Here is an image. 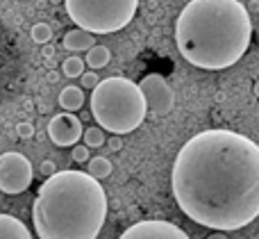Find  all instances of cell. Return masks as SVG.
<instances>
[{"label": "cell", "mask_w": 259, "mask_h": 239, "mask_svg": "<svg viewBox=\"0 0 259 239\" xmlns=\"http://www.w3.org/2000/svg\"><path fill=\"white\" fill-rule=\"evenodd\" d=\"M41 55H44L46 59L55 57V46H50V44H44V50H41Z\"/></svg>", "instance_id": "obj_23"}, {"label": "cell", "mask_w": 259, "mask_h": 239, "mask_svg": "<svg viewBox=\"0 0 259 239\" xmlns=\"http://www.w3.org/2000/svg\"><path fill=\"white\" fill-rule=\"evenodd\" d=\"M107 219V194L84 171H57L46 178L32 205L39 239H96Z\"/></svg>", "instance_id": "obj_3"}, {"label": "cell", "mask_w": 259, "mask_h": 239, "mask_svg": "<svg viewBox=\"0 0 259 239\" xmlns=\"http://www.w3.org/2000/svg\"><path fill=\"white\" fill-rule=\"evenodd\" d=\"M80 82H82L80 89H94V87L100 82V77H98V73L96 71H84L80 75Z\"/></svg>", "instance_id": "obj_19"}, {"label": "cell", "mask_w": 259, "mask_h": 239, "mask_svg": "<svg viewBox=\"0 0 259 239\" xmlns=\"http://www.w3.org/2000/svg\"><path fill=\"white\" fill-rule=\"evenodd\" d=\"M91 46H96V39L87 30L75 27V30H68L64 34V48L71 50V53H82V50H89Z\"/></svg>", "instance_id": "obj_11"}, {"label": "cell", "mask_w": 259, "mask_h": 239, "mask_svg": "<svg viewBox=\"0 0 259 239\" xmlns=\"http://www.w3.org/2000/svg\"><path fill=\"white\" fill-rule=\"evenodd\" d=\"M252 21L239 0H191L175 23L178 50L191 66L221 71L246 55Z\"/></svg>", "instance_id": "obj_2"}, {"label": "cell", "mask_w": 259, "mask_h": 239, "mask_svg": "<svg viewBox=\"0 0 259 239\" xmlns=\"http://www.w3.org/2000/svg\"><path fill=\"white\" fill-rule=\"evenodd\" d=\"M66 14L80 30L112 34L134 18L139 0H64Z\"/></svg>", "instance_id": "obj_5"}, {"label": "cell", "mask_w": 259, "mask_h": 239, "mask_svg": "<svg viewBox=\"0 0 259 239\" xmlns=\"http://www.w3.org/2000/svg\"><path fill=\"white\" fill-rule=\"evenodd\" d=\"M0 239H32V235L21 219L0 214Z\"/></svg>", "instance_id": "obj_10"}, {"label": "cell", "mask_w": 259, "mask_h": 239, "mask_svg": "<svg viewBox=\"0 0 259 239\" xmlns=\"http://www.w3.org/2000/svg\"><path fill=\"white\" fill-rule=\"evenodd\" d=\"M255 96H257V98H259V80L255 82Z\"/></svg>", "instance_id": "obj_27"}, {"label": "cell", "mask_w": 259, "mask_h": 239, "mask_svg": "<svg viewBox=\"0 0 259 239\" xmlns=\"http://www.w3.org/2000/svg\"><path fill=\"white\" fill-rule=\"evenodd\" d=\"M30 36H32V41L39 46L50 44V41H53V27H50L48 23H34L30 30Z\"/></svg>", "instance_id": "obj_17"}, {"label": "cell", "mask_w": 259, "mask_h": 239, "mask_svg": "<svg viewBox=\"0 0 259 239\" xmlns=\"http://www.w3.org/2000/svg\"><path fill=\"white\" fill-rule=\"evenodd\" d=\"M84 105V89L75 85H68L59 94V107H64V112H77Z\"/></svg>", "instance_id": "obj_12"}, {"label": "cell", "mask_w": 259, "mask_h": 239, "mask_svg": "<svg viewBox=\"0 0 259 239\" xmlns=\"http://www.w3.org/2000/svg\"><path fill=\"white\" fill-rule=\"evenodd\" d=\"M246 9H248V14H255V12H259V0H248Z\"/></svg>", "instance_id": "obj_24"}, {"label": "cell", "mask_w": 259, "mask_h": 239, "mask_svg": "<svg viewBox=\"0 0 259 239\" xmlns=\"http://www.w3.org/2000/svg\"><path fill=\"white\" fill-rule=\"evenodd\" d=\"M50 3H53V5H59V3H64V0H50Z\"/></svg>", "instance_id": "obj_28"}, {"label": "cell", "mask_w": 259, "mask_h": 239, "mask_svg": "<svg viewBox=\"0 0 259 239\" xmlns=\"http://www.w3.org/2000/svg\"><path fill=\"white\" fill-rule=\"evenodd\" d=\"M139 89H141L143 98H146V107L150 114H155V116H166V114L173 112L175 94L164 75L150 73V75H146L139 82Z\"/></svg>", "instance_id": "obj_7"}, {"label": "cell", "mask_w": 259, "mask_h": 239, "mask_svg": "<svg viewBox=\"0 0 259 239\" xmlns=\"http://www.w3.org/2000/svg\"><path fill=\"white\" fill-rule=\"evenodd\" d=\"M71 157H73V162H77V164H82V162H89V157H91V153H89V148H87L84 144H75V146H71Z\"/></svg>", "instance_id": "obj_18"}, {"label": "cell", "mask_w": 259, "mask_h": 239, "mask_svg": "<svg viewBox=\"0 0 259 239\" xmlns=\"http://www.w3.org/2000/svg\"><path fill=\"white\" fill-rule=\"evenodd\" d=\"M82 121L73 112L55 114L48 123V137L55 146L66 148V146H75L82 139Z\"/></svg>", "instance_id": "obj_8"}, {"label": "cell", "mask_w": 259, "mask_h": 239, "mask_svg": "<svg viewBox=\"0 0 259 239\" xmlns=\"http://www.w3.org/2000/svg\"><path fill=\"white\" fill-rule=\"evenodd\" d=\"M105 144H107V146H109V150H114V153H118V150L123 148V139H121L118 135H114L112 139H107Z\"/></svg>", "instance_id": "obj_22"}, {"label": "cell", "mask_w": 259, "mask_h": 239, "mask_svg": "<svg viewBox=\"0 0 259 239\" xmlns=\"http://www.w3.org/2000/svg\"><path fill=\"white\" fill-rule=\"evenodd\" d=\"M118 239H191L180 226L170 221H139L134 226H130Z\"/></svg>", "instance_id": "obj_9"}, {"label": "cell", "mask_w": 259, "mask_h": 239, "mask_svg": "<svg viewBox=\"0 0 259 239\" xmlns=\"http://www.w3.org/2000/svg\"><path fill=\"white\" fill-rule=\"evenodd\" d=\"M109 59H112V50H109L107 46H91V48L87 50L84 64H87V66H91L94 71H98V68L107 66Z\"/></svg>", "instance_id": "obj_13"}, {"label": "cell", "mask_w": 259, "mask_h": 239, "mask_svg": "<svg viewBox=\"0 0 259 239\" xmlns=\"http://www.w3.org/2000/svg\"><path fill=\"white\" fill-rule=\"evenodd\" d=\"M148 114L146 98L137 82L127 77H107L91 89V116L98 128L112 135H127L137 130Z\"/></svg>", "instance_id": "obj_4"}, {"label": "cell", "mask_w": 259, "mask_h": 239, "mask_svg": "<svg viewBox=\"0 0 259 239\" xmlns=\"http://www.w3.org/2000/svg\"><path fill=\"white\" fill-rule=\"evenodd\" d=\"M170 189L191 221L241 230L259 217V146L241 132H198L175 157Z\"/></svg>", "instance_id": "obj_1"}, {"label": "cell", "mask_w": 259, "mask_h": 239, "mask_svg": "<svg viewBox=\"0 0 259 239\" xmlns=\"http://www.w3.org/2000/svg\"><path fill=\"white\" fill-rule=\"evenodd\" d=\"M82 139H84V146L87 148H100V146H105V141H107V137H105V130L98 126H91L87 128L84 132H82Z\"/></svg>", "instance_id": "obj_15"}, {"label": "cell", "mask_w": 259, "mask_h": 239, "mask_svg": "<svg viewBox=\"0 0 259 239\" xmlns=\"http://www.w3.org/2000/svg\"><path fill=\"white\" fill-rule=\"evenodd\" d=\"M46 77H48V82H50V85H55V82H59V73H57V71H50Z\"/></svg>", "instance_id": "obj_25"}, {"label": "cell", "mask_w": 259, "mask_h": 239, "mask_svg": "<svg viewBox=\"0 0 259 239\" xmlns=\"http://www.w3.org/2000/svg\"><path fill=\"white\" fill-rule=\"evenodd\" d=\"M89 176L96 178V180H105V178L112 176V162H109L107 157H103V155H98V157H89Z\"/></svg>", "instance_id": "obj_14"}, {"label": "cell", "mask_w": 259, "mask_h": 239, "mask_svg": "<svg viewBox=\"0 0 259 239\" xmlns=\"http://www.w3.org/2000/svg\"><path fill=\"white\" fill-rule=\"evenodd\" d=\"M16 135L21 137V139H32V137H34V126L27 121H21L16 126Z\"/></svg>", "instance_id": "obj_20"}, {"label": "cell", "mask_w": 259, "mask_h": 239, "mask_svg": "<svg viewBox=\"0 0 259 239\" xmlns=\"http://www.w3.org/2000/svg\"><path fill=\"white\" fill-rule=\"evenodd\" d=\"M39 171H41V176L44 178H50L53 173H57V167H55V162H50V160H44L41 167H39Z\"/></svg>", "instance_id": "obj_21"}, {"label": "cell", "mask_w": 259, "mask_h": 239, "mask_svg": "<svg viewBox=\"0 0 259 239\" xmlns=\"http://www.w3.org/2000/svg\"><path fill=\"white\" fill-rule=\"evenodd\" d=\"M84 59L82 57H77V55H71V57H66L64 59V64H62V73L66 77H80L82 73H84Z\"/></svg>", "instance_id": "obj_16"}, {"label": "cell", "mask_w": 259, "mask_h": 239, "mask_svg": "<svg viewBox=\"0 0 259 239\" xmlns=\"http://www.w3.org/2000/svg\"><path fill=\"white\" fill-rule=\"evenodd\" d=\"M34 169L23 153L9 150L0 155V191L3 194H23L32 185Z\"/></svg>", "instance_id": "obj_6"}, {"label": "cell", "mask_w": 259, "mask_h": 239, "mask_svg": "<svg viewBox=\"0 0 259 239\" xmlns=\"http://www.w3.org/2000/svg\"><path fill=\"white\" fill-rule=\"evenodd\" d=\"M207 239H228V235H225V232H221V230H214Z\"/></svg>", "instance_id": "obj_26"}]
</instances>
